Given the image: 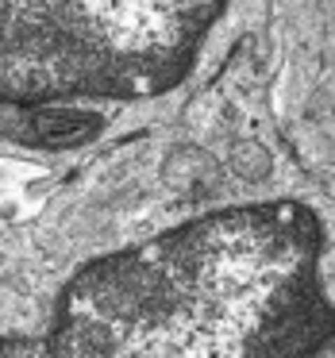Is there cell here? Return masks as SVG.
Listing matches in <instances>:
<instances>
[{
	"instance_id": "1",
	"label": "cell",
	"mask_w": 335,
	"mask_h": 358,
	"mask_svg": "<svg viewBox=\"0 0 335 358\" xmlns=\"http://www.w3.org/2000/svg\"><path fill=\"white\" fill-rule=\"evenodd\" d=\"M0 358H43L39 350H24V347H0Z\"/></svg>"
}]
</instances>
